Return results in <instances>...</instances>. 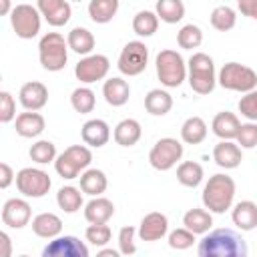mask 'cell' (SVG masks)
<instances>
[{"instance_id": "cell-1", "label": "cell", "mask_w": 257, "mask_h": 257, "mask_svg": "<svg viewBox=\"0 0 257 257\" xmlns=\"http://www.w3.org/2000/svg\"><path fill=\"white\" fill-rule=\"evenodd\" d=\"M197 253L201 257H245L247 243L231 229H213L199 241Z\"/></svg>"}, {"instance_id": "cell-2", "label": "cell", "mask_w": 257, "mask_h": 257, "mask_svg": "<svg viewBox=\"0 0 257 257\" xmlns=\"http://www.w3.org/2000/svg\"><path fill=\"white\" fill-rule=\"evenodd\" d=\"M203 205L205 209H209L211 213H225L233 207V199H235V181L225 175V173H217L213 177H209L207 185L203 187Z\"/></svg>"}, {"instance_id": "cell-3", "label": "cell", "mask_w": 257, "mask_h": 257, "mask_svg": "<svg viewBox=\"0 0 257 257\" xmlns=\"http://www.w3.org/2000/svg\"><path fill=\"white\" fill-rule=\"evenodd\" d=\"M187 72H189V86L193 92L197 94L213 92L217 84V76H215V62L209 54L195 52L187 62Z\"/></svg>"}, {"instance_id": "cell-4", "label": "cell", "mask_w": 257, "mask_h": 257, "mask_svg": "<svg viewBox=\"0 0 257 257\" xmlns=\"http://www.w3.org/2000/svg\"><path fill=\"white\" fill-rule=\"evenodd\" d=\"M40 64L48 72H58L66 66L68 60V42L58 32H48L38 42Z\"/></svg>"}, {"instance_id": "cell-5", "label": "cell", "mask_w": 257, "mask_h": 257, "mask_svg": "<svg viewBox=\"0 0 257 257\" xmlns=\"http://www.w3.org/2000/svg\"><path fill=\"white\" fill-rule=\"evenodd\" d=\"M155 66L161 84L167 88H177L187 78V64L177 50H161L157 54Z\"/></svg>"}, {"instance_id": "cell-6", "label": "cell", "mask_w": 257, "mask_h": 257, "mask_svg": "<svg viewBox=\"0 0 257 257\" xmlns=\"http://www.w3.org/2000/svg\"><path fill=\"white\" fill-rule=\"evenodd\" d=\"M217 82L227 90H235V92H243L245 94V92L257 88V72L253 68L245 66V64L227 62L219 70Z\"/></svg>"}, {"instance_id": "cell-7", "label": "cell", "mask_w": 257, "mask_h": 257, "mask_svg": "<svg viewBox=\"0 0 257 257\" xmlns=\"http://www.w3.org/2000/svg\"><path fill=\"white\" fill-rule=\"evenodd\" d=\"M92 161V153L88 147L84 145H72L68 149H64L56 161H54V169L62 179H76L80 175V171H86V167Z\"/></svg>"}, {"instance_id": "cell-8", "label": "cell", "mask_w": 257, "mask_h": 257, "mask_svg": "<svg viewBox=\"0 0 257 257\" xmlns=\"http://www.w3.org/2000/svg\"><path fill=\"white\" fill-rule=\"evenodd\" d=\"M40 10L32 4H16L10 12V24L18 38L30 40L40 32Z\"/></svg>"}, {"instance_id": "cell-9", "label": "cell", "mask_w": 257, "mask_h": 257, "mask_svg": "<svg viewBox=\"0 0 257 257\" xmlns=\"http://www.w3.org/2000/svg\"><path fill=\"white\" fill-rule=\"evenodd\" d=\"M50 177L42 169L26 167L16 173V189L28 199H40L50 191Z\"/></svg>"}, {"instance_id": "cell-10", "label": "cell", "mask_w": 257, "mask_h": 257, "mask_svg": "<svg viewBox=\"0 0 257 257\" xmlns=\"http://www.w3.org/2000/svg\"><path fill=\"white\" fill-rule=\"evenodd\" d=\"M181 157H183L181 141H177L173 137H165V139H159L155 143V147L151 149L149 163L157 171H169L181 161Z\"/></svg>"}, {"instance_id": "cell-11", "label": "cell", "mask_w": 257, "mask_h": 257, "mask_svg": "<svg viewBox=\"0 0 257 257\" xmlns=\"http://www.w3.org/2000/svg\"><path fill=\"white\" fill-rule=\"evenodd\" d=\"M149 64V48L141 40H131L118 54V70L126 76H139Z\"/></svg>"}, {"instance_id": "cell-12", "label": "cell", "mask_w": 257, "mask_h": 257, "mask_svg": "<svg viewBox=\"0 0 257 257\" xmlns=\"http://www.w3.org/2000/svg\"><path fill=\"white\" fill-rule=\"evenodd\" d=\"M108 68H110V62L104 54H88L74 66V74L80 82L90 84V82L102 80L108 74Z\"/></svg>"}, {"instance_id": "cell-13", "label": "cell", "mask_w": 257, "mask_h": 257, "mask_svg": "<svg viewBox=\"0 0 257 257\" xmlns=\"http://www.w3.org/2000/svg\"><path fill=\"white\" fill-rule=\"evenodd\" d=\"M44 257H88V247L74 235L54 237L44 249Z\"/></svg>"}, {"instance_id": "cell-14", "label": "cell", "mask_w": 257, "mask_h": 257, "mask_svg": "<svg viewBox=\"0 0 257 257\" xmlns=\"http://www.w3.org/2000/svg\"><path fill=\"white\" fill-rule=\"evenodd\" d=\"M32 209L24 199H8L2 207V223L10 229H22L30 223Z\"/></svg>"}, {"instance_id": "cell-15", "label": "cell", "mask_w": 257, "mask_h": 257, "mask_svg": "<svg viewBox=\"0 0 257 257\" xmlns=\"http://www.w3.org/2000/svg\"><path fill=\"white\" fill-rule=\"evenodd\" d=\"M36 8L44 16L50 26H64L70 20V4L68 0H36Z\"/></svg>"}, {"instance_id": "cell-16", "label": "cell", "mask_w": 257, "mask_h": 257, "mask_svg": "<svg viewBox=\"0 0 257 257\" xmlns=\"http://www.w3.org/2000/svg\"><path fill=\"white\" fill-rule=\"evenodd\" d=\"M18 100L26 110H40L48 102V88L38 80H30L22 84L18 92Z\"/></svg>"}, {"instance_id": "cell-17", "label": "cell", "mask_w": 257, "mask_h": 257, "mask_svg": "<svg viewBox=\"0 0 257 257\" xmlns=\"http://www.w3.org/2000/svg\"><path fill=\"white\" fill-rule=\"evenodd\" d=\"M167 231H169V219L159 211L145 215L139 225V237L143 241H159L167 235Z\"/></svg>"}, {"instance_id": "cell-18", "label": "cell", "mask_w": 257, "mask_h": 257, "mask_svg": "<svg viewBox=\"0 0 257 257\" xmlns=\"http://www.w3.org/2000/svg\"><path fill=\"white\" fill-rule=\"evenodd\" d=\"M213 161L221 167V169H237L243 161V153L241 147L233 141H219L213 147Z\"/></svg>"}, {"instance_id": "cell-19", "label": "cell", "mask_w": 257, "mask_h": 257, "mask_svg": "<svg viewBox=\"0 0 257 257\" xmlns=\"http://www.w3.org/2000/svg\"><path fill=\"white\" fill-rule=\"evenodd\" d=\"M80 135H82V141L84 145L88 147H94V149H100L108 143L110 139V126L102 120V118H90L82 124L80 128Z\"/></svg>"}, {"instance_id": "cell-20", "label": "cell", "mask_w": 257, "mask_h": 257, "mask_svg": "<svg viewBox=\"0 0 257 257\" xmlns=\"http://www.w3.org/2000/svg\"><path fill=\"white\" fill-rule=\"evenodd\" d=\"M46 122H44V116L38 112V110H26V112H20L16 116V122H14V128L20 137L24 139H34L38 137L42 131H44Z\"/></svg>"}, {"instance_id": "cell-21", "label": "cell", "mask_w": 257, "mask_h": 257, "mask_svg": "<svg viewBox=\"0 0 257 257\" xmlns=\"http://www.w3.org/2000/svg\"><path fill=\"white\" fill-rule=\"evenodd\" d=\"M211 128H213V135L219 137L221 141H233V139H237L241 122H239L237 114H233L229 110H223V112L215 114V118L211 122Z\"/></svg>"}, {"instance_id": "cell-22", "label": "cell", "mask_w": 257, "mask_h": 257, "mask_svg": "<svg viewBox=\"0 0 257 257\" xmlns=\"http://www.w3.org/2000/svg\"><path fill=\"white\" fill-rule=\"evenodd\" d=\"M114 215V205L106 197H92L84 207V219L88 223H108V219Z\"/></svg>"}, {"instance_id": "cell-23", "label": "cell", "mask_w": 257, "mask_h": 257, "mask_svg": "<svg viewBox=\"0 0 257 257\" xmlns=\"http://www.w3.org/2000/svg\"><path fill=\"white\" fill-rule=\"evenodd\" d=\"M102 94H104V100L110 106H122V104H126V100L131 96V86H128L126 80H122L118 76H112V78L104 80Z\"/></svg>"}, {"instance_id": "cell-24", "label": "cell", "mask_w": 257, "mask_h": 257, "mask_svg": "<svg viewBox=\"0 0 257 257\" xmlns=\"http://www.w3.org/2000/svg\"><path fill=\"white\" fill-rule=\"evenodd\" d=\"M231 219L241 231H253L257 227V205L253 201H239L233 211Z\"/></svg>"}, {"instance_id": "cell-25", "label": "cell", "mask_w": 257, "mask_h": 257, "mask_svg": "<svg viewBox=\"0 0 257 257\" xmlns=\"http://www.w3.org/2000/svg\"><path fill=\"white\" fill-rule=\"evenodd\" d=\"M32 231L42 239H54L62 231V219L54 213H40L32 219Z\"/></svg>"}, {"instance_id": "cell-26", "label": "cell", "mask_w": 257, "mask_h": 257, "mask_svg": "<svg viewBox=\"0 0 257 257\" xmlns=\"http://www.w3.org/2000/svg\"><path fill=\"white\" fill-rule=\"evenodd\" d=\"M183 225H185L189 231H193L195 235H205V233L211 231V227H213L211 211L193 207V209H189V211L183 215Z\"/></svg>"}, {"instance_id": "cell-27", "label": "cell", "mask_w": 257, "mask_h": 257, "mask_svg": "<svg viewBox=\"0 0 257 257\" xmlns=\"http://www.w3.org/2000/svg\"><path fill=\"white\" fill-rule=\"evenodd\" d=\"M145 108L153 116H163L173 108V96L163 88H153L145 96Z\"/></svg>"}, {"instance_id": "cell-28", "label": "cell", "mask_w": 257, "mask_h": 257, "mask_svg": "<svg viewBox=\"0 0 257 257\" xmlns=\"http://www.w3.org/2000/svg\"><path fill=\"white\" fill-rule=\"evenodd\" d=\"M141 135H143L141 122L135 120V118H124V120H120L114 126V141L120 147H133V145H137L141 141Z\"/></svg>"}, {"instance_id": "cell-29", "label": "cell", "mask_w": 257, "mask_h": 257, "mask_svg": "<svg viewBox=\"0 0 257 257\" xmlns=\"http://www.w3.org/2000/svg\"><path fill=\"white\" fill-rule=\"evenodd\" d=\"M80 189L82 193L90 195V197H98L106 191L108 187V181H106V175L100 171V169H86L80 177Z\"/></svg>"}, {"instance_id": "cell-30", "label": "cell", "mask_w": 257, "mask_h": 257, "mask_svg": "<svg viewBox=\"0 0 257 257\" xmlns=\"http://www.w3.org/2000/svg\"><path fill=\"white\" fill-rule=\"evenodd\" d=\"M66 42H68V48L76 54H84L88 56L94 48V36L88 28H82V26H76L68 32L66 36Z\"/></svg>"}, {"instance_id": "cell-31", "label": "cell", "mask_w": 257, "mask_h": 257, "mask_svg": "<svg viewBox=\"0 0 257 257\" xmlns=\"http://www.w3.org/2000/svg\"><path fill=\"white\" fill-rule=\"evenodd\" d=\"M118 0H90L88 2V16L96 24H106L116 16Z\"/></svg>"}, {"instance_id": "cell-32", "label": "cell", "mask_w": 257, "mask_h": 257, "mask_svg": "<svg viewBox=\"0 0 257 257\" xmlns=\"http://www.w3.org/2000/svg\"><path fill=\"white\" fill-rule=\"evenodd\" d=\"M207 137V122L201 116H189L181 126V139L187 145H199Z\"/></svg>"}, {"instance_id": "cell-33", "label": "cell", "mask_w": 257, "mask_h": 257, "mask_svg": "<svg viewBox=\"0 0 257 257\" xmlns=\"http://www.w3.org/2000/svg\"><path fill=\"white\" fill-rule=\"evenodd\" d=\"M155 12L163 22L177 24L185 16V4H183V0H157Z\"/></svg>"}, {"instance_id": "cell-34", "label": "cell", "mask_w": 257, "mask_h": 257, "mask_svg": "<svg viewBox=\"0 0 257 257\" xmlns=\"http://www.w3.org/2000/svg\"><path fill=\"white\" fill-rule=\"evenodd\" d=\"M177 181L183 185V187H189V189H195L201 185L203 181V167L195 161H185L177 167Z\"/></svg>"}, {"instance_id": "cell-35", "label": "cell", "mask_w": 257, "mask_h": 257, "mask_svg": "<svg viewBox=\"0 0 257 257\" xmlns=\"http://www.w3.org/2000/svg\"><path fill=\"white\" fill-rule=\"evenodd\" d=\"M82 189H76L72 185H66V187H60L58 193H56V203L58 207L64 211V213H76L80 207H82Z\"/></svg>"}, {"instance_id": "cell-36", "label": "cell", "mask_w": 257, "mask_h": 257, "mask_svg": "<svg viewBox=\"0 0 257 257\" xmlns=\"http://www.w3.org/2000/svg\"><path fill=\"white\" fill-rule=\"evenodd\" d=\"M159 28V16L157 12H151V10H141L135 14L133 18V30L135 34L147 38V36H153Z\"/></svg>"}, {"instance_id": "cell-37", "label": "cell", "mask_w": 257, "mask_h": 257, "mask_svg": "<svg viewBox=\"0 0 257 257\" xmlns=\"http://www.w3.org/2000/svg\"><path fill=\"white\" fill-rule=\"evenodd\" d=\"M235 24H237V14H235V10L231 6L221 4V6L213 8V12H211V26L215 30L227 32V30L235 28Z\"/></svg>"}, {"instance_id": "cell-38", "label": "cell", "mask_w": 257, "mask_h": 257, "mask_svg": "<svg viewBox=\"0 0 257 257\" xmlns=\"http://www.w3.org/2000/svg\"><path fill=\"white\" fill-rule=\"evenodd\" d=\"M70 104L76 112L80 114H88L94 110V104H96V98H94V92L88 88V86H78L72 90L70 94Z\"/></svg>"}, {"instance_id": "cell-39", "label": "cell", "mask_w": 257, "mask_h": 257, "mask_svg": "<svg viewBox=\"0 0 257 257\" xmlns=\"http://www.w3.org/2000/svg\"><path fill=\"white\" fill-rule=\"evenodd\" d=\"M177 42L181 48L185 50H193V48H199L201 42H203V32L197 24H185L179 32H177Z\"/></svg>"}, {"instance_id": "cell-40", "label": "cell", "mask_w": 257, "mask_h": 257, "mask_svg": "<svg viewBox=\"0 0 257 257\" xmlns=\"http://www.w3.org/2000/svg\"><path fill=\"white\" fill-rule=\"evenodd\" d=\"M28 155H30V159H32L34 163H38V165H48V163L56 161V147H54V143H50V141H36V143L30 147Z\"/></svg>"}, {"instance_id": "cell-41", "label": "cell", "mask_w": 257, "mask_h": 257, "mask_svg": "<svg viewBox=\"0 0 257 257\" xmlns=\"http://www.w3.org/2000/svg\"><path fill=\"white\" fill-rule=\"evenodd\" d=\"M110 227L106 223H90L84 231V237L90 245L94 247H104L108 241H110Z\"/></svg>"}, {"instance_id": "cell-42", "label": "cell", "mask_w": 257, "mask_h": 257, "mask_svg": "<svg viewBox=\"0 0 257 257\" xmlns=\"http://www.w3.org/2000/svg\"><path fill=\"white\" fill-rule=\"evenodd\" d=\"M193 243H195V233L189 231L187 227H181V229H175L169 233V247L171 249L183 251V249H189Z\"/></svg>"}, {"instance_id": "cell-43", "label": "cell", "mask_w": 257, "mask_h": 257, "mask_svg": "<svg viewBox=\"0 0 257 257\" xmlns=\"http://www.w3.org/2000/svg\"><path fill=\"white\" fill-rule=\"evenodd\" d=\"M237 106H239V112H241L247 120L257 122V88L245 92V94L241 96V100H239Z\"/></svg>"}, {"instance_id": "cell-44", "label": "cell", "mask_w": 257, "mask_h": 257, "mask_svg": "<svg viewBox=\"0 0 257 257\" xmlns=\"http://www.w3.org/2000/svg\"><path fill=\"white\" fill-rule=\"evenodd\" d=\"M237 145L241 149H253V147H257V122L249 120V122L241 124L239 133H237Z\"/></svg>"}, {"instance_id": "cell-45", "label": "cell", "mask_w": 257, "mask_h": 257, "mask_svg": "<svg viewBox=\"0 0 257 257\" xmlns=\"http://www.w3.org/2000/svg\"><path fill=\"white\" fill-rule=\"evenodd\" d=\"M135 233H137V229L131 227V225H124V227L118 231V251H120L122 255H133V253H137Z\"/></svg>"}, {"instance_id": "cell-46", "label": "cell", "mask_w": 257, "mask_h": 257, "mask_svg": "<svg viewBox=\"0 0 257 257\" xmlns=\"http://www.w3.org/2000/svg\"><path fill=\"white\" fill-rule=\"evenodd\" d=\"M16 118V100L8 90L0 92V122H10Z\"/></svg>"}, {"instance_id": "cell-47", "label": "cell", "mask_w": 257, "mask_h": 257, "mask_svg": "<svg viewBox=\"0 0 257 257\" xmlns=\"http://www.w3.org/2000/svg\"><path fill=\"white\" fill-rule=\"evenodd\" d=\"M12 181H16V175H14L12 167L8 163H0V187L2 189H8Z\"/></svg>"}, {"instance_id": "cell-48", "label": "cell", "mask_w": 257, "mask_h": 257, "mask_svg": "<svg viewBox=\"0 0 257 257\" xmlns=\"http://www.w3.org/2000/svg\"><path fill=\"white\" fill-rule=\"evenodd\" d=\"M239 4V12L243 16H249L253 20H257V0H241Z\"/></svg>"}, {"instance_id": "cell-49", "label": "cell", "mask_w": 257, "mask_h": 257, "mask_svg": "<svg viewBox=\"0 0 257 257\" xmlns=\"http://www.w3.org/2000/svg\"><path fill=\"white\" fill-rule=\"evenodd\" d=\"M0 245H2L0 255H2V257H10V255H12V243H10V237H8L6 231L0 233Z\"/></svg>"}, {"instance_id": "cell-50", "label": "cell", "mask_w": 257, "mask_h": 257, "mask_svg": "<svg viewBox=\"0 0 257 257\" xmlns=\"http://www.w3.org/2000/svg\"><path fill=\"white\" fill-rule=\"evenodd\" d=\"M10 12H12V8H10V0H0V14L6 16V14H10Z\"/></svg>"}, {"instance_id": "cell-51", "label": "cell", "mask_w": 257, "mask_h": 257, "mask_svg": "<svg viewBox=\"0 0 257 257\" xmlns=\"http://www.w3.org/2000/svg\"><path fill=\"white\" fill-rule=\"evenodd\" d=\"M120 251H114V249H100L98 251V257H118Z\"/></svg>"}, {"instance_id": "cell-52", "label": "cell", "mask_w": 257, "mask_h": 257, "mask_svg": "<svg viewBox=\"0 0 257 257\" xmlns=\"http://www.w3.org/2000/svg\"><path fill=\"white\" fill-rule=\"evenodd\" d=\"M74 2H80V0H74Z\"/></svg>"}, {"instance_id": "cell-53", "label": "cell", "mask_w": 257, "mask_h": 257, "mask_svg": "<svg viewBox=\"0 0 257 257\" xmlns=\"http://www.w3.org/2000/svg\"><path fill=\"white\" fill-rule=\"evenodd\" d=\"M237 2H241V0H237Z\"/></svg>"}]
</instances>
